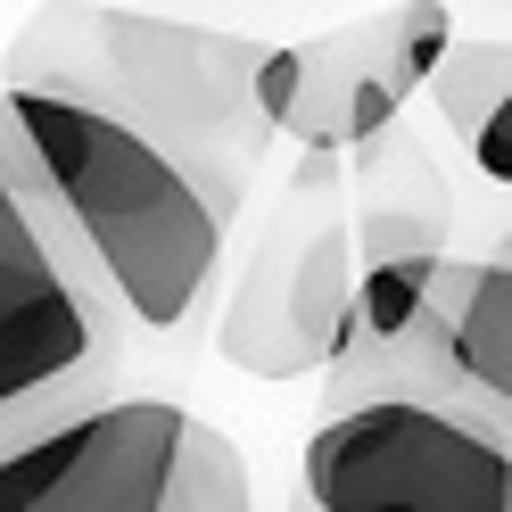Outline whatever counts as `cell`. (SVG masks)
Returning <instances> with one entry per match:
<instances>
[{
    "label": "cell",
    "instance_id": "obj_1",
    "mask_svg": "<svg viewBox=\"0 0 512 512\" xmlns=\"http://www.w3.org/2000/svg\"><path fill=\"white\" fill-rule=\"evenodd\" d=\"M0 182L124 331L174 339L207 306L240 207L157 141L58 91H0Z\"/></svg>",
    "mask_w": 512,
    "mask_h": 512
},
{
    "label": "cell",
    "instance_id": "obj_7",
    "mask_svg": "<svg viewBox=\"0 0 512 512\" xmlns=\"http://www.w3.org/2000/svg\"><path fill=\"white\" fill-rule=\"evenodd\" d=\"M422 339H430V364L446 380H463L488 413L512 422V265H504V256L438 273V298L422 314Z\"/></svg>",
    "mask_w": 512,
    "mask_h": 512
},
{
    "label": "cell",
    "instance_id": "obj_2",
    "mask_svg": "<svg viewBox=\"0 0 512 512\" xmlns=\"http://www.w3.org/2000/svg\"><path fill=\"white\" fill-rule=\"evenodd\" d=\"M34 34L50 50H83L91 83H67L58 100H83L116 124H133L141 141H157L190 166L223 207H240V166L248 149L265 141V124L248 108V83H256V50L232 34H199V25H166V17H116V9H91V17H34Z\"/></svg>",
    "mask_w": 512,
    "mask_h": 512
},
{
    "label": "cell",
    "instance_id": "obj_10",
    "mask_svg": "<svg viewBox=\"0 0 512 512\" xmlns=\"http://www.w3.org/2000/svg\"><path fill=\"white\" fill-rule=\"evenodd\" d=\"M463 141H471V157H479V174L512 190V83H504L496 100H488V116H479Z\"/></svg>",
    "mask_w": 512,
    "mask_h": 512
},
{
    "label": "cell",
    "instance_id": "obj_8",
    "mask_svg": "<svg viewBox=\"0 0 512 512\" xmlns=\"http://www.w3.org/2000/svg\"><path fill=\"white\" fill-rule=\"evenodd\" d=\"M438 273H446L438 248H380L364 265V281H356V306H347L356 339H372V347L413 339L422 314H430V298H438Z\"/></svg>",
    "mask_w": 512,
    "mask_h": 512
},
{
    "label": "cell",
    "instance_id": "obj_6",
    "mask_svg": "<svg viewBox=\"0 0 512 512\" xmlns=\"http://www.w3.org/2000/svg\"><path fill=\"white\" fill-rule=\"evenodd\" d=\"M190 422H199V413L157 405V397H100L91 446H83V463H75L67 488H58L50 512H166Z\"/></svg>",
    "mask_w": 512,
    "mask_h": 512
},
{
    "label": "cell",
    "instance_id": "obj_9",
    "mask_svg": "<svg viewBox=\"0 0 512 512\" xmlns=\"http://www.w3.org/2000/svg\"><path fill=\"white\" fill-rule=\"evenodd\" d=\"M166 512H256L248 496V463L232 455V438L190 422V446H182V471H174V496Z\"/></svg>",
    "mask_w": 512,
    "mask_h": 512
},
{
    "label": "cell",
    "instance_id": "obj_3",
    "mask_svg": "<svg viewBox=\"0 0 512 512\" xmlns=\"http://www.w3.org/2000/svg\"><path fill=\"white\" fill-rule=\"evenodd\" d=\"M306 512H512V438L496 413L438 397H364L306 438Z\"/></svg>",
    "mask_w": 512,
    "mask_h": 512
},
{
    "label": "cell",
    "instance_id": "obj_12",
    "mask_svg": "<svg viewBox=\"0 0 512 512\" xmlns=\"http://www.w3.org/2000/svg\"><path fill=\"white\" fill-rule=\"evenodd\" d=\"M298 512H306V504H298Z\"/></svg>",
    "mask_w": 512,
    "mask_h": 512
},
{
    "label": "cell",
    "instance_id": "obj_11",
    "mask_svg": "<svg viewBox=\"0 0 512 512\" xmlns=\"http://www.w3.org/2000/svg\"><path fill=\"white\" fill-rule=\"evenodd\" d=\"M504 265H512V248H504Z\"/></svg>",
    "mask_w": 512,
    "mask_h": 512
},
{
    "label": "cell",
    "instance_id": "obj_5",
    "mask_svg": "<svg viewBox=\"0 0 512 512\" xmlns=\"http://www.w3.org/2000/svg\"><path fill=\"white\" fill-rule=\"evenodd\" d=\"M314 174H298L290 207H281L273 240L256 248V265L240 273V298L223 314V356L256 380H290L314 372V356L339 347V323L356 306V281H347V223L323 207L306 223Z\"/></svg>",
    "mask_w": 512,
    "mask_h": 512
},
{
    "label": "cell",
    "instance_id": "obj_4",
    "mask_svg": "<svg viewBox=\"0 0 512 512\" xmlns=\"http://www.w3.org/2000/svg\"><path fill=\"white\" fill-rule=\"evenodd\" d=\"M124 347L108 298L42 240V223L0 182V430H42L75 413L100 364Z\"/></svg>",
    "mask_w": 512,
    "mask_h": 512
}]
</instances>
